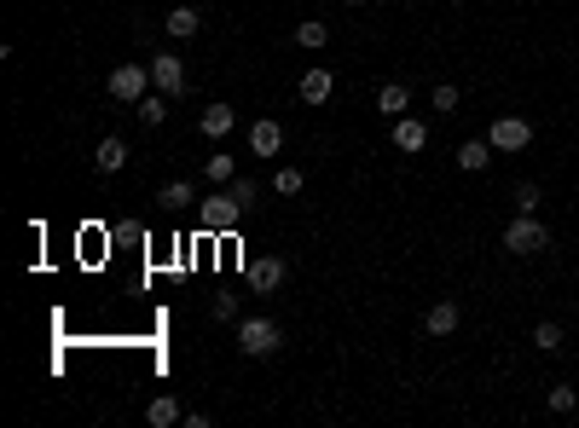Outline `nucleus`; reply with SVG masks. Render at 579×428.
Here are the masks:
<instances>
[{
  "mask_svg": "<svg viewBox=\"0 0 579 428\" xmlns=\"http://www.w3.org/2000/svg\"><path fill=\"white\" fill-rule=\"evenodd\" d=\"M278 347H285V330H278L273 319H244L238 324V353L244 359H273Z\"/></svg>",
  "mask_w": 579,
  "mask_h": 428,
  "instance_id": "1",
  "label": "nucleus"
},
{
  "mask_svg": "<svg viewBox=\"0 0 579 428\" xmlns=\"http://www.w3.org/2000/svg\"><path fill=\"white\" fill-rule=\"evenodd\" d=\"M504 249L510 255H539V249H551V232H544L539 214H515L504 226Z\"/></svg>",
  "mask_w": 579,
  "mask_h": 428,
  "instance_id": "2",
  "label": "nucleus"
},
{
  "mask_svg": "<svg viewBox=\"0 0 579 428\" xmlns=\"http://www.w3.org/2000/svg\"><path fill=\"white\" fill-rule=\"evenodd\" d=\"M105 93H111L116 105H139L151 93V65H116L105 75Z\"/></svg>",
  "mask_w": 579,
  "mask_h": 428,
  "instance_id": "3",
  "label": "nucleus"
},
{
  "mask_svg": "<svg viewBox=\"0 0 579 428\" xmlns=\"http://www.w3.org/2000/svg\"><path fill=\"white\" fill-rule=\"evenodd\" d=\"M244 220V203L232 197V192H215L209 203H197V226L203 232H232Z\"/></svg>",
  "mask_w": 579,
  "mask_h": 428,
  "instance_id": "4",
  "label": "nucleus"
},
{
  "mask_svg": "<svg viewBox=\"0 0 579 428\" xmlns=\"http://www.w3.org/2000/svg\"><path fill=\"white\" fill-rule=\"evenodd\" d=\"M487 139H493V151H527L534 145V122L527 116H498L487 128Z\"/></svg>",
  "mask_w": 579,
  "mask_h": 428,
  "instance_id": "5",
  "label": "nucleus"
},
{
  "mask_svg": "<svg viewBox=\"0 0 579 428\" xmlns=\"http://www.w3.org/2000/svg\"><path fill=\"white\" fill-rule=\"evenodd\" d=\"M151 87L168 93V99H180V93H185V65H180V53H156V58H151Z\"/></svg>",
  "mask_w": 579,
  "mask_h": 428,
  "instance_id": "6",
  "label": "nucleus"
},
{
  "mask_svg": "<svg viewBox=\"0 0 579 428\" xmlns=\"http://www.w3.org/2000/svg\"><path fill=\"white\" fill-rule=\"evenodd\" d=\"M285 278H290V261H278V255H261V261H249V290L273 295Z\"/></svg>",
  "mask_w": 579,
  "mask_h": 428,
  "instance_id": "7",
  "label": "nucleus"
},
{
  "mask_svg": "<svg viewBox=\"0 0 579 428\" xmlns=\"http://www.w3.org/2000/svg\"><path fill=\"white\" fill-rule=\"evenodd\" d=\"M249 151H255V156H278V151H285V128H278L273 116H261L255 128H249Z\"/></svg>",
  "mask_w": 579,
  "mask_h": 428,
  "instance_id": "8",
  "label": "nucleus"
},
{
  "mask_svg": "<svg viewBox=\"0 0 579 428\" xmlns=\"http://www.w3.org/2000/svg\"><path fill=\"white\" fill-rule=\"evenodd\" d=\"M429 145V128L417 116H394V151H405V156H417Z\"/></svg>",
  "mask_w": 579,
  "mask_h": 428,
  "instance_id": "9",
  "label": "nucleus"
},
{
  "mask_svg": "<svg viewBox=\"0 0 579 428\" xmlns=\"http://www.w3.org/2000/svg\"><path fill=\"white\" fill-rule=\"evenodd\" d=\"M295 93H302V105H324V99H331V93H336V75L313 65V70L302 75V87H295Z\"/></svg>",
  "mask_w": 579,
  "mask_h": 428,
  "instance_id": "10",
  "label": "nucleus"
},
{
  "mask_svg": "<svg viewBox=\"0 0 579 428\" xmlns=\"http://www.w3.org/2000/svg\"><path fill=\"white\" fill-rule=\"evenodd\" d=\"M377 110H383L388 122L405 116V110H412V87H405V82H383V87H377Z\"/></svg>",
  "mask_w": 579,
  "mask_h": 428,
  "instance_id": "11",
  "label": "nucleus"
},
{
  "mask_svg": "<svg viewBox=\"0 0 579 428\" xmlns=\"http://www.w3.org/2000/svg\"><path fill=\"white\" fill-rule=\"evenodd\" d=\"M197 128L209 134V139H226L232 128H238V110H232V105H209V110L197 116Z\"/></svg>",
  "mask_w": 579,
  "mask_h": 428,
  "instance_id": "12",
  "label": "nucleus"
},
{
  "mask_svg": "<svg viewBox=\"0 0 579 428\" xmlns=\"http://www.w3.org/2000/svg\"><path fill=\"white\" fill-rule=\"evenodd\" d=\"M145 423H151V428H175V423H185V411H180L175 393H156V400L145 405Z\"/></svg>",
  "mask_w": 579,
  "mask_h": 428,
  "instance_id": "13",
  "label": "nucleus"
},
{
  "mask_svg": "<svg viewBox=\"0 0 579 428\" xmlns=\"http://www.w3.org/2000/svg\"><path fill=\"white\" fill-rule=\"evenodd\" d=\"M458 319H464L458 301H434L429 319H424V330H429V336H452V330H458Z\"/></svg>",
  "mask_w": 579,
  "mask_h": 428,
  "instance_id": "14",
  "label": "nucleus"
},
{
  "mask_svg": "<svg viewBox=\"0 0 579 428\" xmlns=\"http://www.w3.org/2000/svg\"><path fill=\"white\" fill-rule=\"evenodd\" d=\"M122 163H128V145L111 134V139H99V151H93V168L99 174H122Z\"/></svg>",
  "mask_w": 579,
  "mask_h": 428,
  "instance_id": "15",
  "label": "nucleus"
},
{
  "mask_svg": "<svg viewBox=\"0 0 579 428\" xmlns=\"http://www.w3.org/2000/svg\"><path fill=\"white\" fill-rule=\"evenodd\" d=\"M487 163H493V139H464L458 145V168L464 174H481Z\"/></svg>",
  "mask_w": 579,
  "mask_h": 428,
  "instance_id": "16",
  "label": "nucleus"
},
{
  "mask_svg": "<svg viewBox=\"0 0 579 428\" xmlns=\"http://www.w3.org/2000/svg\"><path fill=\"white\" fill-rule=\"evenodd\" d=\"M163 29H168L175 41H185V35H197V29H203V12H197V6H175V12L163 18Z\"/></svg>",
  "mask_w": 579,
  "mask_h": 428,
  "instance_id": "17",
  "label": "nucleus"
},
{
  "mask_svg": "<svg viewBox=\"0 0 579 428\" xmlns=\"http://www.w3.org/2000/svg\"><path fill=\"white\" fill-rule=\"evenodd\" d=\"M324 41H331V24H324V18H302V24H295V46H307V53H319Z\"/></svg>",
  "mask_w": 579,
  "mask_h": 428,
  "instance_id": "18",
  "label": "nucleus"
},
{
  "mask_svg": "<svg viewBox=\"0 0 579 428\" xmlns=\"http://www.w3.org/2000/svg\"><path fill=\"white\" fill-rule=\"evenodd\" d=\"M134 110H139V122H145V128H163V116H168V93H156V87H151Z\"/></svg>",
  "mask_w": 579,
  "mask_h": 428,
  "instance_id": "19",
  "label": "nucleus"
},
{
  "mask_svg": "<svg viewBox=\"0 0 579 428\" xmlns=\"http://www.w3.org/2000/svg\"><path fill=\"white\" fill-rule=\"evenodd\" d=\"M203 174H209V180H215V185H232V180H238V163H232V156H226V151H215V156H209V163H203Z\"/></svg>",
  "mask_w": 579,
  "mask_h": 428,
  "instance_id": "20",
  "label": "nucleus"
},
{
  "mask_svg": "<svg viewBox=\"0 0 579 428\" xmlns=\"http://www.w3.org/2000/svg\"><path fill=\"white\" fill-rule=\"evenodd\" d=\"M156 203H163V209H185V203H197V197H192V180L163 185V192H156Z\"/></svg>",
  "mask_w": 579,
  "mask_h": 428,
  "instance_id": "21",
  "label": "nucleus"
},
{
  "mask_svg": "<svg viewBox=\"0 0 579 428\" xmlns=\"http://www.w3.org/2000/svg\"><path fill=\"white\" fill-rule=\"evenodd\" d=\"M539 203H544V192H539L534 180H522V185H515V214H539Z\"/></svg>",
  "mask_w": 579,
  "mask_h": 428,
  "instance_id": "22",
  "label": "nucleus"
},
{
  "mask_svg": "<svg viewBox=\"0 0 579 428\" xmlns=\"http://www.w3.org/2000/svg\"><path fill=\"white\" fill-rule=\"evenodd\" d=\"M544 400H551V411H556V417H568V411H574V405H579V393H574V388H568V383H556V388H551V393H544Z\"/></svg>",
  "mask_w": 579,
  "mask_h": 428,
  "instance_id": "23",
  "label": "nucleus"
},
{
  "mask_svg": "<svg viewBox=\"0 0 579 428\" xmlns=\"http://www.w3.org/2000/svg\"><path fill=\"white\" fill-rule=\"evenodd\" d=\"M273 192L278 197H295V192H302V168H278L273 174Z\"/></svg>",
  "mask_w": 579,
  "mask_h": 428,
  "instance_id": "24",
  "label": "nucleus"
},
{
  "mask_svg": "<svg viewBox=\"0 0 579 428\" xmlns=\"http://www.w3.org/2000/svg\"><path fill=\"white\" fill-rule=\"evenodd\" d=\"M226 192L238 197V203H244V214H249V209H255V197H261V185H255V180H244V174H238V180H232Z\"/></svg>",
  "mask_w": 579,
  "mask_h": 428,
  "instance_id": "25",
  "label": "nucleus"
},
{
  "mask_svg": "<svg viewBox=\"0 0 579 428\" xmlns=\"http://www.w3.org/2000/svg\"><path fill=\"white\" fill-rule=\"evenodd\" d=\"M534 342L544 347V353H556V347H562V324H556V319H544V324L534 330Z\"/></svg>",
  "mask_w": 579,
  "mask_h": 428,
  "instance_id": "26",
  "label": "nucleus"
},
{
  "mask_svg": "<svg viewBox=\"0 0 579 428\" xmlns=\"http://www.w3.org/2000/svg\"><path fill=\"white\" fill-rule=\"evenodd\" d=\"M209 313H215L221 324H232V319H238V295H215V301H209Z\"/></svg>",
  "mask_w": 579,
  "mask_h": 428,
  "instance_id": "27",
  "label": "nucleus"
},
{
  "mask_svg": "<svg viewBox=\"0 0 579 428\" xmlns=\"http://www.w3.org/2000/svg\"><path fill=\"white\" fill-rule=\"evenodd\" d=\"M434 110H446V116L458 110V87H452V82H441V87H434Z\"/></svg>",
  "mask_w": 579,
  "mask_h": 428,
  "instance_id": "28",
  "label": "nucleus"
},
{
  "mask_svg": "<svg viewBox=\"0 0 579 428\" xmlns=\"http://www.w3.org/2000/svg\"><path fill=\"white\" fill-rule=\"evenodd\" d=\"M342 6H359V0H342Z\"/></svg>",
  "mask_w": 579,
  "mask_h": 428,
  "instance_id": "29",
  "label": "nucleus"
}]
</instances>
